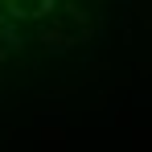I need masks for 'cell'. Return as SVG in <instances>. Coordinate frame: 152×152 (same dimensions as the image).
<instances>
[{"label": "cell", "instance_id": "6da1fadb", "mask_svg": "<svg viewBox=\"0 0 152 152\" xmlns=\"http://www.w3.org/2000/svg\"><path fill=\"white\" fill-rule=\"evenodd\" d=\"M53 4L58 0H4V8H8L12 21H45L53 12Z\"/></svg>", "mask_w": 152, "mask_h": 152}]
</instances>
